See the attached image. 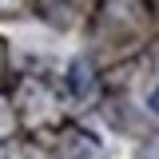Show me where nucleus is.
I'll list each match as a JSON object with an SVG mask.
<instances>
[{
	"label": "nucleus",
	"mask_w": 159,
	"mask_h": 159,
	"mask_svg": "<svg viewBox=\"0 0 159 159\" xmlns=\"http://www.w3.org/2000/svg\"><path fill=\"white\" fill-rule=\"evenodd\" d=\"M147 107H151V111H155V116H159V88H155V92H151V96H147Z\"/></svg>",
	"instance_id": "nucleus-1"
}]
</instances>
